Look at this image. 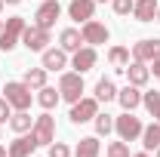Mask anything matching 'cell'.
Segmentation results:
<instances>
[{
    "label": "cell",
    "instance_id": "484cf974",
    "mask_svg": "<svg viewBox=\"0 0 160 157\" xmlns=\"http://www.w3.org/2000/svg\"><path fill=\"white\" fill-rule=\"evenodd\" d=\"M92 123H96V136H108V133H114V117H111V114H96Z\"/></svg>",
    "mask_w": 160,
    "mask_h": 157
},
{
    "label": "cell",
    "instance_id": "44dd1931",
    "mask_svg": "<svg viewBox=\"0 0 160 157\" xmlns=\"http://www.w3.org/2000/svg\"><path fill=\"white\" fill-rule=\"evenodd\" d=\"M142 145H145V151H157L160 148V123L157 120L142 129Z\"/></svg>",
    "mask_w": 160,
    "mask_h": 157
},
{
    "label": "cell",
    "instance_id": "4dcf8cb0",
    "mask_svg": "<svg viewBox=\"0 0 160 157\" xmlns=\"http://www.w3.org/2000/svg\"><path fill=\"white\" fill-rule=\"evenodd\" d=\"M9 117H12V105H9L6 99H0V123H3V120H9Z\"/></svg>",
    "mask_w": 160,
    "mask_h": 157
},
{
    "label": "cell",
    "instance_id": "603a6c76",
    "mask_svg": "<svg viewBox=\"0 0 160 157\" xmlns=\"http://www.w3.org/2000/svg\"><path fill=\"white\" fill-rule=\"evenodd\" d=\"M9 126H12V133H31V126H34V117H31L28 111H12V117H9Z\"/></svg>",
    "mask_w": 160,
    "mask_h": 157
},
{
    "label": "cell",
    "instance_id": "52a82bcc",
    "mask_svg": "<svg viewBox=\"0 0 160 157\" xmlns=\"http://www.w3.org/2000/svg\"><path fill=\"white\" fill-rule=\"evenodd\" d=\"M80 34H83V43H86V46H102V43H108V40H111V31H108L102 22H96V19L83 22Z\"/></svg>",
    "mask_w": 160,
    "mask_h": 157
},
{
    "label": "cell",
    "instance_id": "ac0fdd59",
    "mask_svg": "<svg viewBox=\"0 0 160 157\" xmlns=\"http://www.w3.org/2000/svg\"><path fill=\"white\" fill-rule=\"evenodd\" d=\"M59 46L65 49V53H77L80 46H83V34H80L77 28H65L59 34Z\"/></svg>",
    "mask_w": 160,
    "mask_h": 157
},
{
    "label": "cell",
    "instance_id": "d590c367",
    "mask_svg": "<svg viewBox=\"0 0 160 157\" xmlns=\"http://www.w3.org/2000/svg\"><path fill=\"white\" fill-rule=\"evenodd\" d=\"M0 157H6V148H3V145H0Z\"/></svg>",
    "mask_w": 160,
    "mask_h": 157
},
{
    "label": "cell",
    "instance_id": "7402d4cb",
    "mask_svg": "<svg viewBox=\"0 0 160 157\" xmlns=\"http://www.w3.org/2000/svg\"><path fill=\"white\" fill-rule=\"evenodd\" d=\"M96 99L105 102V105L117 99V86H114V80H111V77H102L99 83H96Z\"/></svg>",
    "mask_w": 160,
    "mask_h": 157
},
{
    "label": "cell",
    "instance_id": "83f0119b",
    "mask_svg": "<svg viewBox=\"0 0 160 157\" xmlns=\"http://www.w3.org/2000/svg\"><path fill=\"white\" fill-rule=\"evenodd\" d=\"M108 157H132V154H129V145L120 139V142H111L108 145Z\"/></svg>",
    "mask_w": 160,
    "mask_h": 157
},
{
    "label": "cell",
    "instance_id": "836d02e7",
    "mask_svg": "<svg viewBox=\"0 0 160 157\" xmlns=\"http://www.w3.org/2000/svg\"><path fill=\"white\" fill-rule=\"evenodd\" d=\"M154 120H157V123H160V108H157V111H154Z\"/></svg>",
    "mask_w": 160,
    "mask_h": 157
},
{
    "label": "cell",
    "instance_id": "7c38bea8",
    "mask_svg": "<svg viewBox=\"0 0 160 157\" xmlns=\"http://www.w3.org/2000/svg\"><path fill=\"white\" fill-rule=\"evenodd\" d=\"M37 148V139L34 133H19L16 142H9V148H6V157H31V151Z\"/></svg>",
    "mask_w": 160,
    "mask_h": 157
},
{
    "label": "cell",
    "instance_id": "6da1fadb",
    "mask_svg": "<svg viewBox=\"0 0 160 157\" xmlns=\"http://www.w3.org/2000/svg\"><path fill=\"white\" fill-rule=\"evenodd\" d=\"M3 99L12 105V111H28V108H31V102H34L31 86H28L25 80H9V83L3 86Z\"/></svg>",
    "mask_w": 160,
    "mask_h": 157
},
{
    "label": "cell",
    "instance_id": "cb8c5ba5",
    "mask_svg": "<svg viewBox=\"0 0 160 157\" xmlns=\"http://www.w3.org/2000/svg\"><path fill=\"white\" fill-rule=\"evenodd\" d=\"M108 62H111L117 71H126V65H129V49H126V46H111V49H108Z\"/></svg>",
    "mask_w": 160,
    "mask_h": 157
},
{
    "label": "cell",
    "instance_id": "8d00e7d4",
    "mask_svg": "<svg viewBox=\"0 0 160 157\" xmlns=\"http://www.w3.org/2000/svg\"><path fill=\"white\" fill-rule=\"evenodd\" d=\"M3 6H6V3H3V0H0V13H3Z\"/></svg>",
    "mask_w": 160,
    "mask_h": 157
},
{
    "label": "cell",
    "instance_id": "e575fe53",
    "mask_svg": "<svg viewBox=\"0 0 160 157\" xmlns=\"http://www.w3.org/2000/svg\"><path fill=\"white\" fill-rule=\"evenodd\" d=\"M3 3H12V6H16V3H22V0H3Z\"/></svg>",
    "mask_w": 160,
    "mask_h": 157
},
{
    "label": "cell",
    "instance_id": "4fadbf2b",
    "mask_svg": "<svg viewBox=\"0 0 160 157\" xmlns=\"http://www.w3.org/2000/svg\"><path fill=\"white\" fill-rule=\"evenodd\" d=\"M40 56H43V68L46 71H65L68 68V53L62 46H46Z\"/></svg>",
    "mask_w": 160,
    "mask_h": 157
},
{
    "label": "cell",
    "instance_id": "277c9868",
    "mask_svg": "<svg viewBox=\"0 0 160 157\" xmlns=\"http://www.w3.org/2000/svg\"><path fill=\"white\" fill-rule=\"evenodd\" d=\"M142 120L132 114V111H123L120 117H114V133H117L123 142H136V139H142Z\"/></svg>",
    "mask_w": 160,
    "mask_h": 157
},
{
    "label": "cell",
    "instance_id": "60d3db41",
    "mask_svg": "<svg viewBox=\"0 0 160 157\" xmlns=\"http://www.w3.org/2000/svg\"><path fill=\"white\" fill-rule=\"evenodd\" d=\"M0 133H3V123H0Z\"/></svg>",
    "mask_w": 160,
    "mask_h": 157
},
{
    "label": "cell",
    "instance_id": "2e32d148",
    "mask_svg": "<svg viewBox=\"0 0 160 157\" xmlns=\"http://www.w3.org/2000/svg\"><path fill=\"white\" fill-rule=\"evenodd\" d=\"M117 102H120L123 111H136V108L142 105V89L132 86V83H126L123 89H117Z\"/></svg>",
    "mask_w": 160,
    "mask_h": 157
},
{
    "label": "cell",
    "instance_id": "7a4b0ae2",
    "mask_svg": "<svg viewBox=\"0 0 160 157\" xmlns=\"http://www.w3.org/2000/svg\"><path fill=\"white\" fill-rule=\"evenodd\" d=\"M59 96L65 99L68 105L80 102V99H83V74H77V71H62V77H59Z\"/></svg>",
    "mask_w": 160,
    "mask_h": 157
},
{
    "label": "cell",
    "instance_id": "9a60e30c",
    "mask_svg": "<svg viewBox=\"0 0 160 157\" xmlns=\"http://www.w3.org/2000/svg\"><path fill=\"white\" fill-rule=\"evenodd\" d=\"M126 80H129V83H132V86H145V83H148V80H151V68H148V62H129V65H126Z\"/></svg>",
    "mask_w": 160,
    "mask_h": 157
},
{
    "label": "cell",
    "instance_id": "1f68e13d",
    "mask_svg": "<svg viewBox=\"0 0 160 157\" xmlns=\"http://www.w3.org/2000/svg\"><path fill=\"white\" fill-rule=\"evenodd\" d=\"M151 74H154V77L160 80V59H154V68H151Z\"/></svg>",
    "mask_w": 160,
    "mask_h": 157
},
{
    "label": "cell",
    "instance_id": "9c48e42d",
    "mask_svg": "<svg viewBox=\"0 0 160 157\" xmlns=\"http://www.w3.org/2000/svg\"><path fill=\"white\" fill-rule=\"evenodd\" d=\"M59 16H62V3L59 0H43V3L37 6V13H34V25H40V28L49 31Z\"/></svg>",
    "mask_w": 160,
    "mask_h": 157
},
{
    "label": "cell",
    "instance_id": "74e56055",
    "mask_svg": "<svg viewBox=\"0 0 160 157\" xmlns=\"http://www.w3.org/2000/svg\"><path fill=\"white\" fill-rule=\"evenodd\" d=\"M157 22H160V6H157Z\"/></svg>",
    "mask_w": 160,
    "mask_h": 157
},
{
    "label": "cell",
    "instance_id": "5bb4252c",
    "mask_svg": "<svg viewBox=\"0 0 160 157\" xmlns=\"http://www.w3.org/2000/svg\"><path fill=\"white\" fill-rule=\"evenodd\" d=\"M68 16L74 22H80V25L89 22L96 16V0H71V3H68Z\"/></svg>",
    "mask_w": 160,
    "mask_h": 157
},
{
    "label": "cell",
    "instance_id": "3957f363",
    "mask_svg": "<svg viewBox=\"0 0 160 157\" xmlns=\"http://www.w3.org/2000/svg\"><path fill=\"white\" fill-rule=\"evenodd\" d=\"M25 28H28V25H25L22 16L6 19L3 22V31H0V49H3V53H12V49L22 43V31H25Z\"/></svg>",
    "mask_w": 160,
    "mask_h": 157
},
{
    "label": "cell",
    "instance_id": "f35d334b",
    "mask_svg": "<svg viewBox=\"0 0 160 157\" xmlns=\"http://www.w3.org/2000/svg\"><path fill=\"white\" fill-rule=\"evenodd\" d=\"M0 31H3V19H0Z\"/></svg>",
    "mask_w": 160,
    "mask_h": 157
},
{
    "label": "cell",
    "instance_id": "8992f818",
    "mask_svg": "<svg viewBox=\"0 0 160 157\" xmlns=\"http://www.w3.org/2000/svg\"><path fill=\"white\" fill-rule=\"evenodd\" d=\"M99 105H102V102H99L96 96H92V99L83 96L80 102H74V105H71V114H68L71 123H77V126H80V123H89V120L99 114Z\"/></svg>",
    "mask_w": 160,
    "mask_h": 157
},
{
    "label": "cell",
    "instance_id": "d6a6232c",
    "mask_svg": "<svg viewBox=\"0 0 160 157\" xmlns=\"http://www.w3.org/2000/svg\"><path fill=\"white\" fill-rule=\"evenodd\" d=\"M132 157H151V154H148V151H139V154H132Z\"/></svg>",
    "mask_w": 160,
    "mask_h": 157
},
{
    "label": "cell",
    "instance_id": "8fae6325",
    "mask_svg": "<svg viewBox=\"0 0 160 157\" xmlns=\"http://www.w3.org/2000/svg\"><path fill=\"white\" fill-rule=\"evenodd\" d=\"M96 62H99V56H96V46H80L77 53H71V68H74L77 74L92 71V68H96Z\"/></svg>",
    "mask_w": 160,
    "mask_h": 157
},
{
    "label": "cell",
    "instance_id": "ba28073f",
    "mask_svg": "<svg viewBox=\"0 0 160 157\" xmlns=\"http://www.w3.org/2000/svg\"><path fill=\"white\" fill-rule=\"evenodd\" d=\"M129 56H132L136 62H154V59H160V37H145V40H139V43H132Z\"/></svg>",
    "mask_w": 160,
    "mask_h": 157
},
{
    "label": "cell",
    "instance_id": "5b68a950",
    "mask_svg": "<svg viewBox=\"0 0 160 157\" xmlns=\"http://www.w3.org/2000/svg\"><path fill=\"white\" fill-rule=\"evenodd\" d=\"M31 133L37 139V145H52L56 142V117L49 114V111H43L40 117H34V126H31Z\"/></svg>",
    "mask_w": 160,
    "mask_h": 157
},
{
    "label": "cell",
    "instance_id": "b9f144b4",
    "mask_svg": "<svg viewBox=\"0 0 160 157\" xmlns=\"http://www.w3.org/2000/svg\"><path fill=\"white\" fill-rule=\"evenodd\" d=\"M96 3H99V0H96ZM102 3H105V0H102Z\"/></svg>",
    "mask_w": 160,
    "mask_h": 157
},
{
    "label": "cell",
    "instance_id": "f546056e",
    "mask_svg": "<svg viewBox=\"0 0 160 157\" xmlns=\"http://www.w3.org/2000/svg\"><path fill=\"white\" fill-rule=\"evenodd\" d=\"M49 157H71V148L65 142H52L49 145Z\"/></svg>",
    "mask_w": 160,
    "mask_h": 157
},
{
    "label": "cell",
    "instance_id": "e0dca14e",
    "mask_svg": "<svg viewBox=\"0 0 160 157\" xmlns=\"http://www.w3.org/2000/svg\"><path fill=\"white\" fill-rule=\"evenodd\" d=\"M157 0H136V6H132V16L136 22H154L157 19Z\"/></svg>",
    "mask_w": 160,
    "mask_h": 157
},
{
    "label": "cell",
    "instance_id": "ab89813d",
    "mask_svg": "<svg viewBox=\"0 0 160 157\" xmlns=\"http://www.w3.org/2000/svg\"><path fill=\"white\" fill-rule=\"evenodd\" d=\"M154 157H160V148H157V154H154Z\"/></svg>",
    "mask_w": 160,
    "mask_h": 157
},
{
    "label": "cell",
    "instance_id": "ffe728a7",
    "mask_svg": "<svg viewBox=\"0 0 160 157\" xmlns=\"http://www.w3.org/2000/svg\"><path fill=\"white\" fill-rule=\"evenodd\" d=\"M37 102H40V108H43V111H52V108L62 102V96H59V89H56V86H43V89H37Z\"/></svg>",
    "mask_w": 160,
    "mask_h": 157
},
{
    "label": "cell",
    "instance_id": "30bf717a",
    "mask_svg": "<svg viewBox=\"0 0 160 157\" xmlns=\"http://www.w3.org/2000/svg\"><path fill=\"white\" fill-rule=\"evenodd\" d=\"M22 43H25L31 53H43L46 43H49V31L40 28V25H28V28L22 31Z\"/></svg>",
    "mask_w": 160,
    "mask_h": 157
},
{
    "label": "cell",
    "instance_id": "d6986e66",
    "mask_svg": "<svg viewBox=\"0 0 160 157\" xmlns=\"http://www.w3.org/2000/svg\"><path fill=\"white\" fill-rule=\"evenodd\" d=\"M102 145H99V136H83L74 148V157H99Z\"/></svg>",
    "mask_w": 160,
    "mask_h": 157
},
{
    "label": "cell",
    "instance_id": "d4e9b609",
    "mask_svg": "<svg viewBox=\"0 0 160 157\" xmlns=\"http://www.w3.org/2000/svg\"><path fill=\"white\" fill-rule=\"evenodd\" d=\"M25 83L31 86V89H43L46 86V68L40 65V68H28L25 71Z\"/></svg>",
    "mask_w": 160,
    "mask_h": 157
},
{
    "label": "cell",
    "instance_id": "f1b7e54d",
    "mask_svg": "<svg viewBox=\"0 0 160 157\" xmlns=\"http://www.w3.org/2000/svg\"><path fill=\"white\" fill-rule=\"evenodd\" d=\"M111 6H114V13H117V16H129V13H132V6H136V0H111Z\"/></svg>",
    "mask_w": 160,
    "mask_h": 157
},
{
    "label": "cell",
    "instance_id": "4316f807",
    "mask_svg": "<svg viewBox=\"0 0 160 157\" xmlns=\"http://www.w3.org/2000/svg\"><path fill=\"white\" fill-rule=\"evenodd\" d=\"M142 105L148 108V114H154V111L160 108V93H157V89H151V93H142Z\"/></svg>",
    "mask_w": 160,
    "mask_h": 157
}]
</instances>
